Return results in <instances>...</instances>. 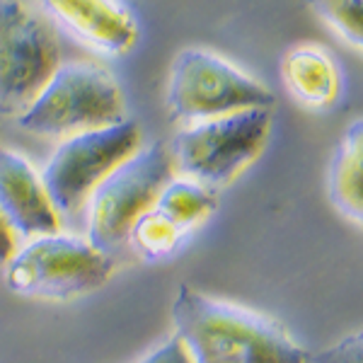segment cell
Wrapping results in <instances>:
<instances>
[{
  "mask_svg": "<svg viewBox=\"0 0 363 363\" xmlns=\"http://www.w3.org/2000/svg\"><path fill=\"white\" fill-rule=\"evenodd\" d=\"M17 250V238L10 230V225L5 223V218L0 216V269L8 264V259L13 257V252Z\"/></svg>",
  "mask_w": 363,
  "mask_h": 363,
  "instance_id": "18",
  "label": "cell"
},
{
  "mask_svg": "<svg viewBox=\"0 0 363 363\" xmlns=\"http://www.w3.org/2000/svg\"><path fill=\"white\" fill-rule=\"evenodd\" d=\"M133 363H191L189 361V354H186V349L182 347V342L177 337H169L165 339L162 344H157L155 349H150L145 356H140L138 361Z\"/></svg>",
  "mask_w": 363,
  "mask_h": 363,
  "instance_id": "17",
  "label": "cell"
},
{
  "mask_svg": "<svg viewBox=\"0 0 363 363\" xmlns=\"http://www.w3.org/2000/svg\"><path fill=\"white\" fill-rule=\"evenodd\" d=\"M186 238H189V233L182 230L177 223H172L157 208L148 206L136 218V223L131 225L126 245L143 262L155 264V262L169 259L174 252H179Z\"/></svg>",
  "mask_w": 363,
  "mask_h": 363,
  "instance_id": "14",
  "label": "cell"
},
{
  "mask_svg": "<svg viewBox=\"0 0 363 363\" xmlns=\"http://www.w3.org/2000/svg\"><path fill=\"white\" fill-rule=\"evenodd\" d=\"M272 121V109H245L184 124L167 145L174 174L213 191L233 184L262 155Z\"/></svg>",
  "mask_w": 363,
  "mask_h": 363,
  "instance_id": "4",
  "label": "cell"
},
{
  "mask_svg": "<svg viewBox=\"0 0 363 363\" xmlns=\"http://www.w3.org/2000/svg\"><path fill=\"white\" fill-rule=\"evenodd\" d=\"M327 196L349 223H363V121L354 119L339 138L327 169Z\"/></svg>",
  "mask_w": 363,
  "mask_h": 363,
  "instance_id": "12",
  "label": "cell"
},
{
  "mask_svg": "<svg viewBox=\"0 0 363 363\" xmlns=\"http://www.w3.org/2000/svg\"><path fill=\"white\" fill-rule=\"evenodd\" d=\"M126 119L124 92L109 70L90 61L61 63L29 102L17 126L44 138H66Z\"/></svg>",
  "mask_w": 363,
  "mask_h": 363,
  "instance_id": "3",
  "label": "cell"
},
{
  "mask_svg": "<svg viewBox=\"0 0 363 363\" xmlns=\"http://www.w3.org/2000/svg\"><path fill=\"white\" fill-rule=\"evenodd\" d=\"M61 66L56 27L29 0H0V116H20Z\"/></svg>",
  "mask_w": 363,
  "mask_h": 363,
  "instance_id": "7",
  "label": "cell"
},
{
  "mask_svg": "<svg viewBox=\"0 0 363 363\" xmlns=\"http://www.w3.org/2000/svg\"><path fill=\"white\" fill-rule=\"evenodd\" d=\"M0 216L15 233V238L22 240L56 233L61 218L32 162L3 145H0Z\"/></svg>",
  "mask_w": 363,
  "mask_h": 363,
  "instance_id": "10",
  "label": "cell"
},
{
  "mask_svg": "<svg viewBox=\"0 0 363 363\" xmlns=\"http://www.w3.org/2000/svg\"><path fill=\"white\" fill-rule=\"evenodd\" d=\"M172 174V157L162 140L133 150L87 199V242L109 257L121 252L131 225Z\"/></svg>",
  "mask_w": 363,
  "mask_h": 363,
  "instance_id": "6",
  "label": "cell"
},
{
  "mask_svg": "<svg viewBox=\"0 0 363 363\" xmlns=\"http://www.w3.org/2000/svg\"><path fill=\"white\" fill-rule=\"evenodd\" d=\"M54 27L102 56H124L138 42L136 15L121 0H29Z\"/></svg>",
  "mask_w": 363,
  "mask_h": 363,
  "instance_id": "9",
  "label": "cell"
},
{
  "mask_svg": "<svg viewBox=\"0 0 363 363\" xmlns=\"http://www.w3.org/2000/svg\"><path fill=\"white\" fill-rule=\"evenodd\" d=\"M172 327L191 363H310L279 322L189 284L172 301Z\"/></svg>",
  "mask_w": 363,
  "mask_h": 363,
  "instance_id": "1",
  "label": "cell"
},
{
  "mask_svg": "<svg viewBox=\"0 0 363 363\" xmlns=\"http://www.w3.org/2000/svg\"><path fill=\"white\" fill-rule=\"evenodd\" d=\"M165 99L169 116L184 124L277 104L264 83L208 49L179 51L169 68Z\"/></svg>",
  "mask_w": 363,
  "mask_h": 363,
  "instance_id": "5",
  "label": "cell"
},
{
  "mask_svg": "<svg viewBox=\"0 0 363 363\" xmlns=\"http://www.w3.org/2000/svg\"><path fill=\"white\" fill-rule=\"evenodd\" d=\"M310 363H363V335L359 330L351 332L320 354L310 356Z\"/></svg>",
  "mask_w": 363,
  "mask_h": 363,
  "instance_id": "16",
  "label": "cell"
},
{
  "mask_svg": "<svg viewBox=\"0 0 363 363\" xmlns=\"http://www.w3.org/2000/svg\"><path fill=\"white\" fill-rule=\"evenodd\" d=\"M308 5L344 44L363 49V0H308Z\"/></svg>",
  "mask_w": 363,
  "mask_h": 363,
  "instance_id": "15",
  "label": "cell"
},
{
  "mask_svg": "<svg viewBox=\"0 0 363 363\" xmlns=\"http://www.w3.org/2000/svg\"><path fill=\"white\" fill-rule=\"evenodd\" d=\"M138 148L140 128L131 119L58 140L54 153L39 172L56 213L70 216L83 208L99 182Z\"/></svg>",
  "mask_w": 363,
  "mask_h": 363,
  "instance_id": "8",
  "label": "cell"
},
{
  "mask_svg": "<svg viewBox=\"0 0 363 363\" xmlns=\"http://www.w3.org/2000/svg\"><path fill=\"white\" fill-rule=\"evenodd\" d=\"M5 269V286L29 301L68 303L102 289L114 277V257L68 233H46L13 252Z\"/></svg>",
  "mask_w": 363,
  "mask_h": 363,
  "instance_id": "2",
  "label": "cell"
},
{
  "mask_svg": "<svg viewBox=\"0 0 363 363\" xmlns=\"http://www.w3.org/2000/svg\"><path fill=\"white\" fill-rule=\"evenodd\" d=\"M281 78L296 102L306 109H330L342 95L339 66L318 44H298L286 51Z\"/></svg>",
  "mask_w": 363,
  "mask_h": 363,
  "instance_id": "11",
  "label": "cell"
},
{
  "mask_svg": "<svg viewBox=\"0 0 363 363\" xmlns=\"http://www.w3.org/2000/svg\"><path fill=\"white\" fill-rule=\"evenodd\" d=\"M153 208L160 211L162 216H167L172 223H177L182 230L191 233L199 225H203L211 216L218 208V196L213 189L199 184L194 179L179 177L172 174L165 186L157 191L155 201L150 203Z\"/></svg>",
  "mask_w": 363,
  "mask_h": 363,
  "instance_id": "13",
  "label": "cell"
}]
</instances>
